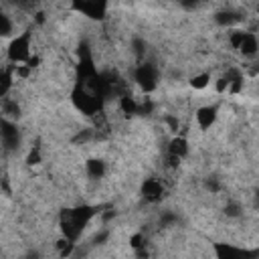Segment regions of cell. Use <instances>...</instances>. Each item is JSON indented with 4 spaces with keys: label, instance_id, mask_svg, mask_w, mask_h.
<instances>
[{
    "label": "cell",
    "instance_id": "cell-14",
    "mask_svg": "<svg viewBox=\"0 0 259 259\" xmlns=\"http://www.w3.org/2000/svg\"><path fill=\"white\" fill-rule=\"evenodd\" d=\"M10 83H12V71H10V69H4V71H2V77H0V95H2V97L8 93Z\"/></svg>",
    "mask_w": 259,
    "mask_h": 259
},
{
    "label": "cell",
    "instance_id": "cell-15",
    "mask_svg": "<svg viewBox=\"0 0 259 259\" xmlns=\"http://www.w3.org/2000/svg\"><path fill=\"white\" fill-rule=\"evenodd\" d=\"M121 111L125 113V115H132V113H138V103L132 99V97H127V95H123L121 97Z\"/></svg>",
    "mask_w": 259,
    "mask_h": 259
},
{
    "label": "cell",
    "instance_id": "cell-5",
    "mask_svg": "<svg viewBox=\"0 0 259 259\" xmlns=\"http://www.w3.org/2000/svg\"><path fill=\"white\" fill-rule=\"evenodd\" d=\"M136 81H138V85L144 91H152L156 87V83H158V71H156V67L150 65V63L140 65L136 69Z\"/></svg>",
    "mask_w": 259,
    "mask_h": 259
},
{
    "label": "cell",
    "instance_id": "cell-19",
    "mask_svg": "<svg viewBox=\"0 0 259 259\" xmlns=\"http://www.w3.org/2000/svg\"><path fill=\"white\" fill-rule=\"evenodd\" d=\"M225 214H227V217H239V214H241L239 204H235V202L227 204V206H225Z\"/></svg>",
    "mask_w": 259,
    "mask_h": 259
},
{
    "label": "cell",
    "instance_id": "cell-27",
    "mask_svg": "<svg viewBox=\"0 0 259 259\" xmlns=\"http://www.w3.org/2000/svg\"><path fill=\"white\" fill-rule=\"evenodd\" d=\"M255 204H257V206H259V190H257V192H255Z\"/></svg>",
    "mask_w": 259,
    "mask_h": 259
},
{
    "label": "cell",
    "instance_id": "cell-7",
    "mask_svg": "<svg viewBox=\"0 0 259 259\" xmlns=\"http://www.w3.org/2000/svg\"><path fill=\"white\" fill-rule=\"evenodd\" d=\"M73 6H75V10L91 16V18H103L105 8H107L105 2H97V0H93V2H75Z\"/></svg>",
    "mask_w": 259,
    "mask_h": 259
},
{
    "label": "cell",
    "instance_id": "cell-16",
    "mask_svg": "<svg viewBox=\"0 0 259 259\" xmlns=\"http://www.w3.org/2000/svg\"><path fill=\"white\" fill-rule=\"evenodd\" d=\"M2 109H4V113L6 115H12V117H18V105H16V101H10V99H6L4 103H2Z\"/></svg>",
    "mask_w": 259,
    "mask_h": 259
},
{
    "label": "cell",
    "instance_id": "cell-20",
    "mask_svg": "<svg viewBox=\"0 0 259 259\" xmlns=\"http://www.w3.org/2000/svg\"><path fill=\"white\" fill-rule=\"evenodd\" d=\"M130 243H132V247H134V249H138V251H142V249L146 247V245H144V237H142L140 233H138V235H134V237L130 239Z\"/></svg>",
    "mask_w": 259,
    "mask_h": 259
},
{
    "label": "cell",
    "instance_id": "cell-6",
    "mask_svg": "<svg viewBox=\"0 0 259 259\" xmlns=\"http://www.w3.org/2000/svg\"><path fill=\"white\" fill-rule=\"evenodd\" d=\"M0 136H2V146L4 150H16L20 144V134L16 130L14 123H10L8 119H2L0 123Z\"/></svg>",
    "mask_w": 259,
    "mask_h": 259
},
{
    "label": "cell",
    "instance_id": "cell-1",
    "mask_svg": "<svg viewBox=\"0 0 259 259\" xmlns=\"http://www.w3.org/2000/svg\"><path fill=\"white\" fill-rule=\"evenodd\" d=\"M95 214L93 206H77V208H65L61 212V231L65 235L67 241H75L81 231L85 229V225L89 223V219Z\"/></svg>",
    "mask_w": 259,
    "mask_h": 259
},
{
    "label": "cell",
    "instance_id": "cell-28",
    "mask_svg": "<svg viewBox=\"0 0 259 259\" xmlns=\"http://www.w3.org/2000/svg\"><path fill=\"white\" fill-rule=\"evenodd\" d=\"M257 10H259V8H257Z\"/></svg>",
    "mask_w": 259,
    "mask_h": 259
},
{
    "label": "cell",
    "instance_id": "cell-23",
    "mask_svg": "<svg viewBox=\"0 0 259 259\" xmlns=\"http://www.w3.org/2000/svg\"><path fill=\"white\" fill-rule=\"evenodd\" d=\"M144 47H146V45H144V40H142V38H134V51H136L138 55H142V53H144Z\"/></svg>",
    "mask_w": 259,
    "mask_h": 259
},
{
    "label": "cell",
    "instance_id": "cell-9",
    "mask_svg": "<svg viewBox=\"0 0 259 259\" xmlns=\"http://www.w3.org/2000/svg\"><path fill=\"white\" fill-rule=\"evenodd\" d=\"M196 119H198V125H200L202 130H208V127L214 123V119H217V107H214V105L200 107V109L196 111Z\"/></svg>",
    "mask_w": 259,
    "mask_h": 259
},
{
    "label": "cell",
    "instance_id": "cell-13",
    "mask_svg": "<svg viewBox=\"0 0 259 259\" xmlns=\"http://www.w3.org/2000/svg\"><path fill=\"white\" fill-rule=\"evenodd\" d=\"M214 20H217L219 24L227 26V24H233V22H237V20H239V14H237V12H231V10H221V12H217Z\"/></svg>",
    "mask_w": 259,
    "mask_h": 259
},
{
    "label": "cell",
    "instance_id": "cell-24",
    "mask_svg": "<svg viewBox=\"0 0 259 259\" xmlns=\"http://www.w3.org/2000/svg\"><path fill=\"white\" fill-rule=\"evenodd\" d=\"M206 188H208V190H212V192H217V190H219V182H217V178L206 180Z\"/></svg>",
    "mask_w": 259,
    "mask_h": 259
},
{
    "label": "cell",
    "instance_id": "cell-3",
    "mask_svg": "<svg viewBox=\"0 0 259 259\" xmlns=\"http://www.w3.org/2000/svg\"><path fill=\"white\" fill-rule=\"evenodd\" d=\"M217 259H259V249H243L231 243H217L214 245Z\"/></svg>",
    "mask_w": 259,
    "mask_h": 259
},
{
    "label": "cell",
    "instance_id": "cell-10",
    "mask_svg": "<svg viewBox=\"0 0 259 259\" xmlns=\"http://www.w3.org/2000/svg\"><path fill=\"white\" fill-rule=\"evenodd\" d=\"M170 156H174V158H182V156H186V152H188V144H186V140L184 138H174L172 142H170Z\"/></svg>",
    "mask_w": 259,
    "mask_h": 259
},
{
    "label": "cell",
    "instance_id": "cell-26",
    "mask_svg": "<svg viewBox=\"0 0 259 259\" xmlns=\"http://www.w3.org/2000/svg\"><path fill=\"white\" fill-rule=\"evenodd\" d=\"M105 237H107V233H101V235H97V237H95V243H101Z\"/></svg>",
    "mask_w": 259,
    "mask_h": 259
},
{
    "label": "cell",
    "instance_id": "cell-21",
    "mask_svg": "<svg viewBox=\"0 0 259 259\" xmlns=\"http://www.w3.org/2000/svg\"><path fill=\"white\" fill-rule=\"evenodd\" d=\"M26 162H28V164H38V162H40V154H38V146H34V148L30 150V154H28V158H26Z\"/></svg>",
    "mask_w": 259,
    "mask_h": 259
},
{
    "label": "cell",
    "instance_id": "cell-11",
    "mask_svg": "<svg viewBox=\"0 0 259 259\" xmlns=\"http://www.w3.org/2000/svg\"><path fill=\"white\" fill-rule=\"evenodd\" d=\"M257 38L253 36V34H249V32H245V38H243V42H241V47H239V51L243 53V55H253L255 51H257Z\"/></svg>",
    "mask_w": 259,
    "mask_h": 259
},
{
    "label": "cell",
    "instance_id": "cell-25",
    "mask_svg": "<svg viewBox=\"0 0 259 259\" xmlns=\"http://www.w3.org/2000/svg\"><path fill=\"white\" fill-rule=\"evenodd\" d=\"M89 136H91L89 132H83V134H79V136L75 138V142H85V140H89Z\"/></svg>",
    "mask_w": 259,
    "mask_h": 259
},
{
    "label": "cell",
    "instance_id": "cell-12",
    "mask_svg": "<svg viewBox=\"0 0 259 259\" xmlns=\"http://www.w3.org/2000/svg\"><path fill=\"white\" fill-rule=\"evenodd\" d=\"M87 172H89V176H91V178H101V176H103V172H105V164H103L101 160L93 158V160H89V162H87Z\"/></svg>",
    "mask_w": 259,
    "mask_h": 259
},
{
    "label": "cell",
    "instance_id": "cell-18",
    "mask_svg": "<svg viewBox=\"0 0 259 259\" xmlns=\"http://www.w3.org/2000/svg\"><path fill=\"white\" fill-rule=\"evenodd\" d=\"M0 32H2L4 36L10 34V20H8L6 14H0Z\"/></svg>",
    "mask_w": 259,
    "mask_h": 259
},
{
    "label": "cell",
    "instance_id": "cell-4",
    "mask_svg": "<svg viewBox=\"0 0 259 259\" xmlns=\"http://www.w3.org/2000/svg\"><path fill=\"white\" fill-rule=\"evenodd\" d=\"M30 49V32H24L20 36H16L10 47H8V59L18 63V61H28V51Z\"/></svg>",
    "mask_w": 259,
    "mask_h": 259
},
{
    "label": "cell",
    "instance_id": "cell-8",
    "mask_svg": "<svg viewBox=\"0 0 259 259\" xmlns=\"http://www.w3.org/2000/svg\"><path fill=\"white\" fill-rule=\"evenodd\" d=\"M142 192H144L146 200H152V202H156V200H160V198H162V194H164V188H162V184H160L158 180L150 178V180H146V182H144V186H142Z\"/></svg>",
    "mask_w": 259,
    "mask_h": 259
},
{
    "label": "cell",
    "instance_id": "cell-22",
    "mask_svg": "<svg viewBox=\"0 0 259 259\" xmlns=\"http://www.w3.org/2000/svg\"><path fill=\"white\" fill-rule=\"evenodd\" d=\"M243 38H245V32H233V34H231V45H233L235 49H239L241 42H243Z\"/></svg>",
    "mask_w": 259,
    "mask_h": 259
},
{
    "label": "cell",
    "instance_id": "cell-17",
    "mask_svg": "<svg viewBox=\"0 0 259 259\" xmlns=\"http://www.w3.org/2000/svg\"><path fill=\"white\" fill-rule=\"evenodd\" d=\"M206 83H208V75L204 73V75H196V77H192V81H190V85L194 87V89H202V87H206Z\"/></svg>",
    "mask_w": 259,
    "mask_h": 259
},
{
    "label": "cell",
    "instance_id": "cell-2",
    "mask_svg": "<svg viewBox=\"0 0 259 259\" xmlns=\"http://www.w3.org/2000/svg\"><path fill=\"white\" fill-rule=\"evenodd\" d=\"M73 103H75L77 109H81V111L87 113V115L97 113V109L101 107V101H99L85 85H77V87H75V91H73Z\"/></svg>",
    "mask_w": 259,
    "mask_h": 259
}]
</instances>
